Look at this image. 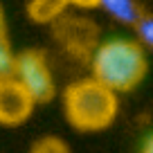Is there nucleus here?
Segmentation results:
<instances>
[{"instance_id":"1","label":"nucleus","mask_w":153,"mask_h":153,"mask_svg":"<svg viewBox=\"0 0 153 153\" xmlns=\"http://www.w3.org/2000/svg\"><path fill=\"white\" fill-rule=\"evenodd\" d=\"M146 72V50L135 38H108L90 54V76L115 95L135 90Z\"/></svg>"},{"instance_id":"2","label":"nucleus","mask_w":153,"mask_h":153,"mask_svg":"<svg viewBox=\"0 0 153 153\" xmlns=\"http://www.w3.org/2000/svg\"><path fill=\"white\" fill-rule=\"evenodd\" d=\"M117 95L92 76L76 79L63 92V113L68 124L81 133H99L117 117Z\"/></svg>"},{"instance_id":"3","label":"nucleus","mask_w":153,"mask_h":153,"mask_svg":"<svg viewBox=\"0 0 153 153\" xmlns=\"http://www.w3.org/2000/svg\"><path fill=\"white\" fill-rule=\"evenodd\" d=\"M11 79L20 83L34 99V104H48L56 95V81L48 65V59L41 50H25L14 56Z\"/></svg>"},{"instance_id":"4","label":"nucleus","mask_w":153,"mask_h":153,"mask_svg":"<svg viewBox=\"0 0 153 153\" xmlns=\"http://www.w3.org/2000/svg\"><path fill=\"white\" fill-rule=\"evenodd\" d=\"M52 25H54L56 41L74 56H90L95 52V48L99 45V29L88 18L63 14Z\"/></svg>"},{"instance_id":"5","label":"nucleus","mask_w":153,"mask_h":153,"mask_svg":"<svg viewBox=\"0 0 153 153\" xmlns=\"http://www.w3.org/2000/svg\"><path fill=\"white\" fill-rule=\"evenodd\" d=\"M34 99L27 95L23 86L11 76H2L0 79V126H20L32 117Z\"/></svg>"},{"instance_id":"6","label":"nucleus","mask_w":153,"mask_h":153,"mask_svg":"<svg viewBox=\"0 0 153 153\" xmlns=\"http://www.w3.org/2000/svg\"><path fill=\"white\" fill-rule=\"evenodd\" d=\"M99 7L113 20H117L122 25H131V27L144 14V9L140 7L137 0H99Z\"/></svg>"},{"instance_id":"7","label":"nucleus","mask_w":153,"mask_h":153,"mask_svg":"<svg viewBox=\"0 0 153 153\" xmlns=\"http://www.w3.org/2000/svg\"><path fill=\"white\" fill-rule=\"evenodd\" d=\"M68 9L65 0H29L27 14L34 23H56Z\"/></svg>"},{"instance_id":"8","label":"nucleus","mask_w":153,"mask_h":153,"mask_svg":"<svg viewBox=\"0 0 153 153\" xmlns=\"http://www.w3.org/2000/svg\"><path fill=\"white\" fill-rule=\"evenodd\" d=\"M14 56H16V52L11 50L5 7H2V2H0V76H9V74H11V68H14Z\"/></svg>"},{"instance_id":"9","label":"nucleus","mask_w":153,"mask_h":153,"mask_svg":"<svg viewBox=\"0 0 153 153\" xmlns=\"http://www.w3.org/2000/svg\"><path fill=\"white\" fill-rule=\"evenodd\" d=\"M29 153H72L70 144L59 135H43L32 144Z\"/></svg>"},{"instance_id":"10","label":"nucleus","mask_w":153,"mask_h":153,"mask_svg":"<svg viewBox=\"0 0 153 153\" xmlns=\"http://www.w3.org/2000/svg\"><path fill=\"white\" fill-rule=\"evenodd\" d=\"M133 29H135V41H137L144 50H149L153 45V18L144 11V14L140 16V20L133 25Z\"/></svg>"},{"instance_id":"11","label":"nucleus","mask_w":153,"mask_h":153,"mask_svg":"<svg viewBox=\"0 0 153 153\" xmlns=\"http://www.w3.org/2000/svg\"><path fill=\"white\" fill-rule=\"evenodd\" d=\"M68 7H76V9H95L99 7V0H65Z\"/></svg>"},{"instance_id":"12","label":"nucleus","mask_w":153,"mask_h":153,"mask_svg":"<svg viewBox=\"0 0 153 153\" xmlns=\"http://www.w3.org/2000/svg\"><path fill=\"white\" fill-rule=\"evenodd\" d=\"M142 153H153V144H151V137L146 140V144H144V149H142Z\"/></svg>"},{"instance_id":"13","label":"nucleus","mask_w":153,"mask_h":153,"mask_svg":"<svg viewBox=\"0 0 153 153\" xmlns=\"http://www.w3.org/2000/svg\"><path fill=\"white\" fill-rule=\"evenodd\" d=\"M0 79H2V76H0Z\"/></svg>"}]
</instances>
